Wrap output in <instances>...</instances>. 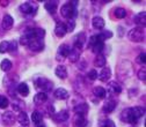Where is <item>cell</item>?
Wrapping results in <instances>:
<instances>
[{
  "instance_id": "cell-40",
  "label": "cell",
  "mask_w": 146,
  "mask_h": 127,
  "mask_svg": "<svg viewBox=\"0 0 146 127\" xmlns=\"http://www.w3.org/2000/svg\"><path fill=\"white\" fill-rule=\"evenodd\" d=\"M137 63L140 65H145V63H146V53L145 52H141L137 57Z\"/></svg>"
},
{
  "instance_id": "cell-7",
  "label": "cell",
  "mask_w": 146,
  "mask_h": 127,
  "mask_svg": "<svg viewBox=\"0 0 146 127\" xmlns=\"http://www.w3.org/2000/svg\"><path fill=\"white\" fill-rule=\"evenodd\" d=\"M70 52H71L70 45H67V44H62V45L58 47V51H57V60H64L65 58L68 57Z\"/></svg>"
},
{
  "instance_id": "cell-39",
  "label": "cell",
  "mask_w": 146,
  "mask_h": 127,
  "mask_svg": "<svg viewBox=\"0 0 146 127\" xmlns=\"http://www.w3.org/2000/svg\"><path fill=\"white\" fill-rule=\"evenodd\" d=\"M8 45H9V42H7V41H4L0 43V53L8 52Z\"/></svg>"
},
{
  "instance_id": "cell-43",
  "label": "cell",
  "mask_w": 146,
  "mask_h": 127,
  "mask_svg": "<svg viewBox=\"0 0 146 127\" xmlns=\"http://www.w3.org/2000/svg\"><path fill=\"white\" fill-rule=\"evenodd\" d=\"M138 78H139L141 81H145V78H146V70H145V68H141V69L138 72Z\"/></svg>"
},
{
  "instance_id": "cell-16",
  "label": "cell",
  "mask_w": 146,
  "mask_h": 127,
  "mask_svg": "<svg viewBox=\"0 0 146 127\" xmlns=\"http://www.w3.org/2000/svg\"><path fill=\"white\" fill-rule=\"evenodd\" d=\"M54 97H56L57 99H60V101H64V99H67L68 97H70V94H68V91L66 89H64V88H58V89H56L54 90Z\"/></svg>"
},
{
  "instance_id": "cell-12",
  "label": "cell",
  "mask_w": 146,
  "mask_h": 127,
  "mask_svg": "<svg viewBox=\"0 0 146 127\" xmlns=\"http://www.w3.org/2000/svg\"><path fill=\"white\" fill-rule=\"evenodd\" d=\"M110 78H111V70L109 67H103L101 73L98 75V79L102 82H108L109 80H110Z\"/></svg>"
},
{
  "instance_id": "cell-17",
  "label": "cell",
  "mask_w": 146,
  "mask_h": 127,
  "mask_svg": "<svg viewBox=\"0 0 146 127\" xmlns=\"http://www.w3.org/2000/svg\"><path fill=\"white\" fill-rule=\"evenodd\" d=\"M133 20H135V23L138 24V27L144 28L145 24H146V13H145V12L138 13V14L133 17Z\"/></svg>"
},
{
  "instance_id": "cell-21",
  "label": "cell",
  "mask_w": 146,
  "mask_h": 127,
  "mask_svg": "<svg viewBox=\"0 0 146 127\" xmlns=\"http://www.w3.org/2000/svg\"><path fill=\"white\" fill-rule=\"evenodd\" d=\"M13 24H14L13 17H12L9 14H6V15L4 16V19H3V28H4L5 30H9V29H12Z\"/></svg>"
},
{
  "instance_id": "cell-42",
  "label": "cell",
  "mask_w": 146,
  "mask_h": 127,
  "mask_svg": "<svg viewBox=\"0 0 146 127\" xmlns=\"http://www.w3.org/2000/svg\"><path fill=\"white\" fill-rule=\"evenodd\" d=\"M17 50V42L16 41H12L9 42V45H8V52H15Z\"/></svg>"
},
{
  "instance_id": "cell-37",
  "label": "cell",
  "mask_w": 146,
  "mask_h": 127,
  "mask_svg": "<svg viewBox=\"0 0 146 127\" xmlns=\"http://www.w3.org/2000/svg\"><path fill=\"white\" fill-rule=\"evenodd\" d=\"M100 127H116V125L110 119H103L100 121Z\"/></svg>"
},
{
  "instance_id": "cell-41",
  "label": "cell",
  "mask_w": 146,
  "mask_h": 127,
  "mask_svg": "<svg viewBox=\"0 0 146 127\" xmlns=\"http://www.w3.org/2000/svg\"><path fill=\"white\" fill-rule=\"evenodd\" d=\"M98 72L95 70V69H92V70H89L88 72V74H87V76L90 79V80H92V81H94V80H96L98 79Z\"/></svg>"
},
{
  "instance_id": "cell-27",
  "label": "cell",
  "mask_w": 146,
  "mask_h": 127,
  "mask_svg": "<svg viewBox=\"0 0 146 127\" xmlns=\"http://www.w3.org/2000/svg\"><path fill=\"white\" fill-rule=\"evenodd\" d=\"M93 94H94V96L98 97V98H101V99H102V98H106V89H104L103 87H100V86L94 87Z\"/></svg>"
},
{
  "instance_id": "cell-11",
  "label": "cell",
  "mask_w": 146,
  "mask_h": 127,
  "mask_svg": "<svg viewBox=\"0 0 146 127\" xmlns=\"http://www.w3.org/2000/svg\"><path fill=\"white\" fill-rule=\"evenodd\" d=\"M73 110H74L76 114H80V116L86 117V114H87L88 111H89V106H88V104H86V103H81V104H77Z\"/></svg>"
},
{
  "instance_id": "cell-22",
  "label": "cell",
  "mask_w": 146,
  "mask_h": 127,
  "mask_svg": "<svg viewBox=\"0 0 146 127\" xmlns=\"http://www.w3.org/2000/svg\"><path fill=\"white\" fill-rule=\"evenodd\" d=\"M17 121L21 124V127H27V126H29V122H30L29 117L25 111H21L19 113V116H17Z\"/></svg>"
},
{
  "instance_id": "cell-4",
  "label": "cell",
  "mask_w": 146,
  "mask_h": 127,
  "mask_svg": "<svg viewBox=\"0 0 146 127\" xmlns=\"http://www.w3.org/2000/svg\"><path fill=\"white\" fill-rule=\"evenodd\" d=\"M121 120H122L123 122L132 124V125L137 124V121H138V119H137V118L135 117V114H133L132 107H126V109H124V110L122 111V113H121Z\"/></svg>"
},
{
  "instance_id": "cell-30",
  "label": "cell",
  "mask_w": 146,
  "mask_h": 127,
  "mask_svg": "<svg viewBox=\"0 0 146 127\" xmlns=\"http://www.w3.org/2000/svg\"><path fill=\"white\" fill-rule=\"evenodd\" d=\"M132 111H133L135 117L139 120L145 114V107H143V106H135V107H132Z\"/></svg>"
},
{
  "instance_id": "cell-5",
  "label": "cell",
  "mask_w": 146,
  "mask_h": 127,
  "mask_svg": "<svg viewBox=\"0 0 146 127\" xmlns=\"http://www.w3.org/2000/svg\"><path fill=\"white\" fill-rule=\"evenodd\" d=\"M35 84H36V88H38L42 90V93H48V91H51L52 90V86L53 83L48 80L46 78H38L35 80Z\"/></svg>"
},
{
  "instance_id": "cell-32",
  "label": "cell",
  "mask_w": 146,
  "mask_h": 127,
  "mask_svg": "<svg viewBox=\"0 0 146 127\" xmlns=\"http://www.w3.org/2000/svg\"><path fill=\"white\" fill-rule=\"evenodd\" d=\"M98 36H99V38H100L102 42H104V41H107V39H109V38L113 37V32H111L110 30H104V31L100 32Z\"/></svg>"
},
{
  "instance_id": "cell-6",
  "label": "cell",
  "mask_w": 146,
  "mask_h": 127,
  "mask_svg": "<svg viewBox=\"0 0 146 127\" xmlns=\"http://www.w3.org/2000/svg\"><path fill=\"white\" fill-rule=\"evenodd\" d=\"M122 93V87L119 86L118 82L111 81L108 83L107 90H106V97H113L116 95H119Z\"/></svg>"
},
{
  "instance_id": "cell-31",
  "label": "cell",
  "mask_w": 146,
  "mask_h": 127,
  "mask_svg": "<svg viewBox=\"0 0 146 127\" xmlns=\"http://www.w3.org/2000/svg\"><path fill=\"white\" fill-rule=\"evenodd\" d=\"M90 49H92V51L94 52V53H96V54H100L103 50H104V43L103 42H101V41H99L98 43H95L92 47H90Z\"/></svg>"
},
{
  "instance_id": "cell-45",
  "label": "cell",
  "mask_w": 146,
  "mask_h": 127,
  "mask_svg": "<svg viewBox=\"0 0 146 127\" xmlns=\"http://www.w3.org/2000/svg\"><path fill=\"white\" fill-rule=\"evenodd\" d=\"M36 127H46V126H45L44 124H42V122H41V124H38V125H36Z\"/></svg>"
},
{
  "instance_id": "cell-1",
  "label": "cell",
  "mask_w": 146,
  "mask_h": 127,
  "mask_svg": "<svg viewBox=\"0 0 146 127\" xmlns=\"http://www.w3.org/2000/svg\"><path fill=\"white\" fill-rule=\"evenodd\" d=\"M77 5H78V1H68L64 4L60 8L62 16L67 20H72L77 15Z\"/></svg>"
},
{
  "instance_id": "cell-13",
  "label": "cell",
  "mask_w": 146,
  "mask_h": 127,
  "mask_svg": "<svg viewBox=\"0 0 146 127\" xmlns=\"http://www.w3.org/2000/svg\"><path fill=\"white\" fill-rule=\"evenodd\" d=\"M68 117H70V114H68V111H66V110H62L58 113H54L52 116L53 120L57 121V122H64L68 119Z\"/></svg>"
},
{
  "instance_id": "cell-29",
  "label": "cell",
  "mask_w": 146,
  "mask_h": 127,
  "mask_svg": "<svg viewBox=\"0 0 146 127\" xmlns=\"http://www.w3.org/2000/svg\"><path fill=\"white\" fill-rule=\"evenodd\" d=\"M106 63H107L106 57L103 56L102 53L98 54L96 58H95V60H94V65H95L96 67H104V66H106Z\"/></svg>"
},
{
  "instance_id": "cell-46",
  "label": "cell",
  "mask_w": 146,
  "mask_h": 127,
  "mask_svg": "<svg viewBox=\"0 0 146 127\" xmlns=\"http://www.w3.org/2000/svg\"><path fill=\"white\" fill-rule=\"evenodd\" d=\"M130 127H135V126H130Z\"/></svg>"
},
{
  "instance_id": "cell-23",
  "label": "cell",
  "mask_w": 146,
  "mask_h": 127,
  "mask_svg": "<svg viewBox=\"0 0 146 127\" xmlns=\"http://www.w3.org/2000/svg\"><path fill=\"white\" fill-rule=\"evenodd\" d=\"M54 74H56L59 79L62 80H65L67 78V70H66V67L60 65V66H57L56 67V70H54Z\"/></svg>"
},
{
  "instance_id": "cell-25",
  "label": "cell",
  "mask_w": 146,
  "mask_h": 127,
  "mask_svg": "<svg viewBox=\"0 0 146 127\" xmlns=\"http://www.w3.org/2000/svg\"><path fill=\"white\" fill-rule=\"evenodd\" d=\"M16 90H17V93H19L21 96H23V97H26V96L29 95V87L25 82L23 83H20L19 86H17L16 87Z\"/></svg>"
},
{
  "instance_id": "cell-38",
  "label": "cell",
  "mask_w": 146,
  "mask_h": 127,
  "mask_svg": "<svg viewBox=\"0 0 146 127\" xmlns=\"http://www.w3.org/2000/svg\"><path fill=\"white\" fill-rule=\"evenodd\" d=\"M65 27H66V31L67 32H72L73 30H74V28H76V22H74V20H68L67 21V23H65Z\"/></svg>"
},
{
  "instance_id": "cell-36",
  "label": "cell",
  "mask_w": 146,
  "mask_h": 127,
  "mask_svg": "<svg viewBox=\"0 0 146 127\" xmlns=\"http://www.w3.org/2000/svg\"><path fill=\"white\" fill-rule=\"evenodd\" d=\"M9 105V101L6 96L0 95V109H7Z\"/></svg>"
},
{
  "instance_id": "cell-44",
  "label": "cell",
  "mask_w": 146,
  "mask_h": 127,
  "mask_svg": "<svg viewBox=\"0 0 146 127\" xmlns=\"http://www.w3.org/2000/svg\"><path fill=\"white\" fill-rule=\"evenodd\" d=\"M0 4H1V6H7L8 1H0Z\"/></svg>"
},
{
  "instance_id": "cell-35",
  "label": "cell",
  "mask_w": 146,
  "mask_h": 127,
  "mask_svg": "<svg viewBox=\"0 0 146 127\" xmlns=\"http://www.w3.org/2000/svg\"><path fill=\"white\" fill-rule=\"evenodd\" d=\"M115 16L117 17V19H124V17L126 16V11L124 8L118 7V8L115 9Z\"/></svg>"
},
{
  "instance_id": "cell-8",
  "label": "cell",
  "mask_w": 146,
  "mask_h": 127,
  "mask_svg": "<svg viewBox=\"0 0 146 127\" xmlns=\"http://www.w3.org/2000/svg\"><path fill=\"white\" fill-rule=\"evenodd\" d=\"M74 42H73V49H77V50H81L82 49V46H84V44H85V42L87 41L86 39V36H85V34L84 32H80V34H78L76 37H74V39H73Z\"/></svg>"
},
{
  "instance_id": "cell-15",
  "label": "cell",
  "mask_w": 146,
  "mask_h": 127,
  "mask_svg": "<svg viewBox=\"0 0 146 127\" xmlns=\"http://www.w3.org/2000/svg\"><path fill=\"white\" fill-rule=\"evenodd\" d=\"M48 101V95L45 94V93H42V91H40V93H37L35 96H34V103L37 105V106H40V105H43L45 102Z\"/></svg>"
},
{
  "instance_id": "cell-19",
  "label": "cell",
  "mask_w": 146,
  "mask_h": 127,
  "mask_svg": "<svg viewBox=\"0 0 146 127\" xmlns=\"http://www.w3.org/2000/svg\"><path fill=\"white\" fill-rule=\"evenodd\" d=\"M66 27H65V23H62V22H58L56 24V28H54V34H56L57 37L62 38L66 35Z\"/></svg>"
},
{
  "instance_id": "cell-18",
  "label": "cell",
  "mask_w": 146,
  "mask_h": 127,
  "mask_svg": "<svg viewBox=\"0 0 146 127\" xmlns=\"http://www.w3.org/2000/svg\"><path fill=\"white\" fill-rule=\"evenodd\" d=\"M116 109V101H114V99H108L104 104H103V107H102V110H103V112H106V113H110V112H113L114 110Z\"/></svg>"
},
{
  "instance_id": "cell-28",
  "label": "cell",
  "mask_w": 146,
  "mask_h": 127,
  "mask_svg": "<svg viewBox=\"0 0 146 127\" xmlns=\"http://www.w3.org/2000/svg\"><path fill=\"white\" fill-rule=\"evenodd\" d=\"M31 120H33V122H34L35 125L41 124L42 120H43V114H42V112L35 110V111L33 112V114H31Z\"/></svg>"
},
{
  "instance_id": "cell-3",
  "label": "cell",
  "mask_w": 146,
  "mask_h": 127,
  "mask_svg": "<svg viewBox=\"0 0 146 127\" xmlns=\"http://www.w3.org/2000/svg\"><path fill=\"white\" fill-rule=\"evenodd\" d=\"M127 37L131 42H136V43H139V42H143L145 39V31H144V28L141 27H137V28H133L129 31V35Z\"/></svg>"
},
{
  "instance_id": "cell-9",
  "label": "cell",
  "mask_w": 146,
  "mask_h": 127,
  "mask_svg": "<svg viewBox=\"0 0 146 127\" xmlns=\"http://www.w3.org/2000/svg\"><path fill=\"white\" fill-rule=\"evenodd\" d=\"M27 46L34 52H40L44 49V43H43V39H33L29 42Z\"/></svg>"
},
{
  "instance_id": "cell-33",
  "label": "cell",
  "mask_w": 146,
  "mask_h": 127,
  "mask_svg": "<svg viewBox=\"0 0 146 127\" xmlns=\"http://www.w3.org/2000/svg\"><path fill=\"white\" fill-rule=\"evenodd\" d=\"M0 68H1V70H4V72H9L12 68V61L8 59H4L1 61V64H0Z\"/></svg>"
},
{
  "instance_id": "cell-2",
  "label": "cell",
  "mask_w": 146,
  "mask_h": 127,
  "mask_svg": "<svg viewBox=\"0 0 146 127\" xmlns=\"http://www.w3.org/2000/svg\"><path fill=\"white\" fill-rule=\"evenodd\" d=\"M20 11L26 16H34L38 11V5L34 1H26L20 6Z\"/></svg>"
},
{
  "instance_id": "cell-24",
  "label": "cell",
  "mask_w": 146,
  "mask_h": 127,
  "mask_svg": "<svg viewBox=\"0 0 146 127\" xmlns=\"http://www.w3.org/2000/svg\"><path fill=\"white\" fill-rule=\"evenodd\" d=\"M44 7L50 14H54L58 9V3L57 1H46Z\"/></svg>"
},
{
  "instance_id": "cell-10",
  "label": "cell",
  "mask_w": 146,
  "mask_h": 127,
  "mask_svg": "<svg viewBox=\"0 0 146 127\" xmlns=\"http://www.w3.org/2000/svg\"><path fill=\"white\" fill-rule=\"evenodd\" d=\"M1 118H3L4 125H6V126H12L16 120V117H15L14 112H12V111H5L1 116Z\"/></svg>"
},
{
  "instance_id": "cell-26",
  "label": "cell",
  "mask_w": 146,
  "mask_h": 127,
  "mask_svg": "<svg viewBox=\"0 0 146 127\" xmlns=\"http://www.w3.org/2000/svg\"><path fill=\"white\" fill-rule=\"evenodd\" d=\"M67 58L71 63H77L80 58V51L77 50V49H71V52H70Z\"/></svg>"
},
{
  "instance_id": "cell-20",
  "label": "cell",
  "mask_w": 146,
  "mask_h": 127,
  "mask_svg": "<svg viewBox=\"0 0 146 127\" xmlns=\"http://www.w3.org/2000/svg\"><path fill=\"white\" fill-rule=\"evenodd\" d=\"M92 24H93V28L96 29V30H101L104 28V20L102 19L101 16H94L93 20H92Z\"/></svg>"
},
{
  "instance_id": "cell-34",
  "label": "cell",
  "mask_w": 146,
  "mask_h": 127,
  "mask_svg": "<svg viewBox=\"0 0 146 127\" xmlns=\"http://www.w3.org/2000/svg\"><path fill=\"white\" fill-rule=\"evenodd\" d=\"M13 109H14V110L15 111H22V109L25 107V103L22 102V101H19V99H14L13 101Z\"/></svg>"
},
{
  "instance_id": "cell-14",
  "label": "cell",
  "mask_w": 146,
  "mask_h": 127,
  "mask_svg": "<svg viewBox=\"0 0 146 127\" xmlns=\"http://www.w3.org/2000/svg\"><path fill=\"white\" fill-rule=\"evenodd\" d=\"M87 125H88V121L86 117L80 116V114L74 116V119H73V126L74 127H86Z\"/></svg>"
}]
</instances>
